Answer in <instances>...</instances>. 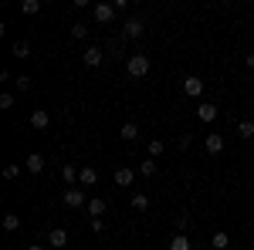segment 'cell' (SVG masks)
<instances>
[{
  "label": "cell",
  "instance_id": "1",
  "mask_svg": "<svg viewBox=\"0 0 254 250\" xmlns=\"http://www.w3.org/2000/svg\"><path fill=\"white\" fill-rule=\"evenodd\" d=\"M126 71H129V78H146L149 75V58H146V54H129Z\"/></svg>",
  "mask_w": 254,
  "mask_h": 250
},
{
  "label": "cell",
  "instance_id": "2",
  "mask_svg": "<svg viewBox=\"0 0 254 250\" xmlns=\"http://www.w3.org/2000/svg\"><path fill=\"white\" fill-rule=\"evenodd\" d=\"M92 14H95V20L105 27V24H112V20H116V3H105V0H102V3L92 7Z\"/></svg>",
  "mask_w": 254,
  "mask_h": 250
},
{
  "label": "cell",
  "instance_id": "3",
  "mask_svg": "<svg viewBox=\"0 0 254 250\" xmlns=\"http://www.w3.org/2000/svg\"><path fill=\"white\" fill-rule=\"evenodd\" d=\"M64 206H71V210H81V206H88V196H85V190H64Z\"/></svg>",
  "mask_w": 254,
  "mask_h": 250
},
{
  "label": "cell",
  "instance_id": "4",
  "mask_svg": "<svg viewBox=\"0 0 254 250\" xmlns=\"http://www.w3.org/2000/svg\"><path fill=\"white\" fill-rule=\"evenodd\" d=\"M183 95L187 98H200L203 95V81H200L196 75H187L183 78Z\"/></svg>",
  "mask_w": 254,
  "mask_h": 250
},
{
  "label": "cell",
  "instance_id": "5",
  "mask_svg": "<svg viewBox=\"0 0 254 250\" xmlns=\"http://www.w3.org/2000/svg\"><path fill=\"white\" fill-rule=\"evenodd\" d=\"M142 31H146V24H142V20H139V17H129V20H126V24H122V34H126V38H129V41H136L139 34H142Z\"/></svg>",
  "mask_w": 254,
  "mask_h": 250
},
{
  "label": "cell",
  "instance_id": "6",
  "mask_svg": "<svg viewBox=\"0 0 254 250\" xmlns=\"http://www.w3.org/2000/svg\"><path fill=\"white\" fill-rule=\"evenodd\" d=\"M48 247H55V250L68 247V230H61V227H55V230L48 233Z\"/></svg>",
  "mask_w": 254,
  "mask_h": 250
},
{
  "label": "cell",
  "instance_id": "7",
  "mask_svg": "<svg viewBox=\"0 0 254 250\" xmlns=\"http://www.w3.org/2000/svg\"><path fill=\"white\" fill-rule=\"evenodd\" d=\"M203 149H207L210 155H220V152H224V135H214V132H210L207 139H203Z\"/></svg>",
  "mask_w": 254,
  "mask_h": 250
},
{
  "label": "cell",
  "instance_id": "8",
  "mask_svg": "<svg viewBox=\"0 0 254 250\" xmlns=\"http://www.w3.org/2000/svg\"><path fill=\"white\" fill-rule=\"evenodd\" d=\"M136 183V169H129V166H122V169H116V186H132Z\"/></svg>",
  "mask_w": 254,
  "mask_h": 250
},
{
  "label": "cell",
  "instance_id": "9",
  "mask_svg": "<svg viewBox=\"0 0 254 250\" xmlns=\"http://www.w3.org/2000/svg\"><path fill=\"white\" fill-rule=\"evenodd\" d=\"M24 169H27V173H44V155L31 152L27 159H24Z\"/></svg>",
  "mask_w": 254,
  "mask_h": 250
},
{
  "label": "cell",
  "instance_id": "10",
  "mask_svg": "<svg viewBox=\"0 0 254 250\" xmlns=\"http://www.w3.org/2000/svg\"><path fill=\"white\" fill-rule=\"evenodd\" d=\"M196 118H200V122H214V118H217V105H214V101L196 105Z\"/></svg>",
  "mask_w": 254,
  "mask_h": 250
},
{
  "label": "cell",
  "instance_id": "11",
  "mask_svg": "<svg viewBox=\"0 0 254 250\" xmlns=\"http://www.w3.org/2000/svg\"><path fill=\"white\" fill-rule=\"evenodd\" d=\"M31 125H34V129H48V125H51L48 108H34V112H31Z\"/></svg>",
  "mask_w": 254,
  "mask_h": 250
},
{
  "label": "cell",
  "instance_id": "12",
  "mask_svg": "<svg viewBox=\"0 0 254 250\" xmlns=\"http://www.w3.org/2000/svg\"><path fill=\"white\" fill-rule=\"evenodd\" d=\"M81 58H85L88 68H98V64H102V48H95V44H92V48H85V54H81Z\"/></svg>",
  "mask_w": 254,
  "mask_h": 250
},
{
  "label": "cell",
  "instance_id": "13",
  "mask_svg": "<svg viewBox=\"0 0 254 250\" xmlns=\"http://www.w3.org/2000/svg\"><path fill=\"white\" fill-rule=\"evenodd\" d=\"M85 210H88V216H92V220H102V213H105V200H88V206H85Z\"/></svg>",
  "mask_w": 254,
  "mask_h": 250
},
{
  "label": "cell",
  "instance_id": "14",
  "mask_svg": "<svg viewBox=\"0 0 254 250\" xmlns=\"http://www.w3.org/2000/svg\"><path fill=\"white\" fill-rule=\"evenodd\" d=\"M119 135H122L126 142H136V139H139V125H136V122H126V125L119 129Z\"/></svg>",
  "mask_w": 254,
  "mask_h": 250
},
{
  "label": "cell",
  "instance_id": "15",
  "mask_svg": "<svg viewBox=\"0 0 254 250\" xmlns=\"http://www.w3.org/2000/svg\"><path fill=\"white\" fill-rule=\"evenodd\" d=\"M237 139H254V122L251 118H241V122H237Z\"/></svg>",
  "mask_w": 254,
  "mask_h": 250
},
{
  "label": "cell",
  "instance_id": "16",
  "mask_svg": "<svg viewBox=\"0 0 254 250\" xmlns=\"http://www.w3.org/2000/svg\"><path fill=\"white\" fill-rule=\"evenodd\" d=\"M78 183H81V186H95V183H98V173L92 169V166H85V169L78 173Z\"/></svg>",
  "mask_w": 254,
  "mask_h": 250
},
{
  "label": "cell",
  "instance_id": "17",
  "mask_svg": "<svg viewBox=\"0 0 254 250\" xmlns=\"http://www.w3.org/2000/svg\"><path fill=\"white\" fill-rule=\"evenodd\" d=\"M210 247H214V250H227V247H231V237H227L224 230H217L214 240H210Z\"/></svg>",
  "mask_w": 254,
  "mask_h": 250
},
{
  "label": "cell",
  "instance_id": "18",
  "mask_svg": "<svg viewBox=\"0 0 254 250\" xmlns=\"http://www.w3.org/2000/svg\"><path fill=\"white\" fill-rule=\"evenodd\" d=\"M78 173H81V169H75L71 162H64V166H61V179H64V183H75V179H78Z\"/></svg>",
  "mask_w": 254,
  "mask_h": 250
},
{
  "label": "cell",
  "instance_id": "19",
  "mask_svg": "<svg viewBox=\"0 0 254 250\" xmlns=\"http://www.w3.org/2000/svg\"><path fill=\"white\" fill-rule=\"evenodd\" d=\"M132 210H139V213L149 210V196H146V193H136V196H132Z\"/></svg>",
  "mask_w": 254,
  "mask_h": 250
},
{
  "label": "cell",
  "instance_id": "20",
  "mask_svg": "<svg viewBox=\"0 0 254 250\" xmlns=\"http://www.w3.org/2000/svg\"><path fill=\"white\" fill-rule=\"evenodd\" d=\"M170 250H190V240H187V233H176L173 240H170Z\"/></svg>",
  "mask_w": 254,
  "mask_h": 250
},
{
  "label": "cell",
  "instance_id": "21",
  "mask_svg": "<svg viewBox=\"0 0 254 250\" xmlns=\"http://www.w3.org/2000/svg\"><path fill=\"white\" fill-rule=\"evenodd\" d=\"M3 230H10V233L20 230V216L17 213H7V216H3Z\"/></svg>",
  "mask_w": 254,
  "mask_h": 250
},
{
  "label": "cell",
  "instance_id": "22",
  "mask_svg": "<svg viewBox=\"0 0 254 250\" xmlns=\"http://www.w3.org/2000/svg\"><path fill=\"white\" fill-rule=\"evenodd\" d=\"M163 152H166V146H163V139H153V142H149V159H159Z\"/></svg>",
  "mask_w": 254,
  "mask_h": 250
},
{
  "label": "cell",
  "instance_id": "23",
  "mask_svg": "<svg viewBox=\"0 0 254 250\" xmlns=\"http://www.w3.org/2000/svg\"><path fill=\"white\" fill-rule=\"evenodd\" d=\"M14 58H31V44L27 41H17L14 44Z\"/></svg>",
  "mask_w": 254,
  "mask_h": 250
},
{
  "label": "cell",
  "instance_id": "24",
  "mask_svg": "<svg viewBox=\"0 0 254 250\" xmlns=\"http://www.w3.org/2000/svg\"><path fill=\"white\" fill-rule=\"evenodd\" d=\"M20 10H24L27 17H34V14L41 10V3H38V0H24V3H20Z\"/></svg>",
  "mask_w": 254,
  "mask_h": 250
},
{
  "label": "cell",
  "instance_id": "25",
  "mask_svg": "<svg viewBox=\"0 0 254 250\" xmlns=\"http://www.w3.org/2000/svg\"><path fill=\"white\" fill-rule=\"evenodd\" d=\"M139 173H142V176H156V159H146V162H139Z\"/></svg>",
  "mask_w": 254,
  "mask_h": 250
},
{
  "label": "cell",
  "instance_id": "26",
  "mask_svg": "<svg viewBox=\"0 0 254 250\" xmlns=\"http://www.w3.org/2000/svg\"><path fill=\"white\" fill-rule=\"evenodd\" d=\"M85 34H88V24H81V20H78V24L71 27V38H75V41H81Z\"/></svg>",
  "mask_w": 254,
  "mask_h": 250
},
{
  "label": "cell",
  "instance_id": "27",
  "mask_svg": "<svg viewBox=\"0 0 254 250\" xmlns=\"http://www.w3.org/2000/svg\"><path fill=\"white\" fill-rule=\"evenodd\" d=\"M17 176H20V166H17V162L3 166V179H17Z\"/></svg>",
  "mask_w": 254,
  "mask_h": 250
},
{
  "label": "cell",
  "instance_id": "28",
  "mask_svg": "<svg viewBox=\"0 0 254 250\" xmlns=\"http://www.w3.org/2000/svg\"><path fill=\"white\" fill-rule=\"evenodd\" d=\"M173 223H176V230H180V233H187V227H190V216H187V213H180Z\"/></svg>",
  "mask_w": 254,
  "mask_h": 250
},
{
  "label": "cell",
  "instance_id": "29",
  "mask_svg": "<svg viewBox=\"0 0 254 250\" xmlns=\"http://www.w3.org/2000/svg\"><path fill=\"white\" fill-rule=\"evenodd\" d=\"M0 108H14V95H10V92L0 95Z\"/></svg>",
  "mask_w": 254,
  "mask_h": 250
},
{
  "label": "cell",
  "instance_id": "30",
  "mask_svg": "<svg viewBox=\"0 0 254 250\" xmlns=\"http://www.w3.org/2000/svg\"><path fill=\"white\" fill-rule=\"evenodd\" d=\"M27 88H31V78H27V75H20V78H17V92H20V95H24Z\"/></svg>",
  "mask_w": 254,
  "mask_h": 250
},
{
  "label": "cell",
  "instance_id": "31",
  "mask_svg": "<svg viewBox=\"0 0 254 250\" xmlns=\"http://www.w3.org/2000/svg\"><path fill=\"white\" fill-rule=\"evenodd\" d=\"M244 64H248V68H254V51H248V54H244Z\"/></svg>",
  "mask_w": 254,
  "mask_h": 250
},
{
  "label": "cell",
  "instance_id": "32",
  "mask_svg": "<svg viewBox=\"0 0 254 250\" xmlns=\"http://www.w3.org/2000/svg\"><path fill=\"white\" fill-rule=\"evenodd\" d=\"M27 250H48V247H44V244H31Z\"/></svg>",
  "mask_w": 254,
  "mask_h": 250
}]
</instances>
